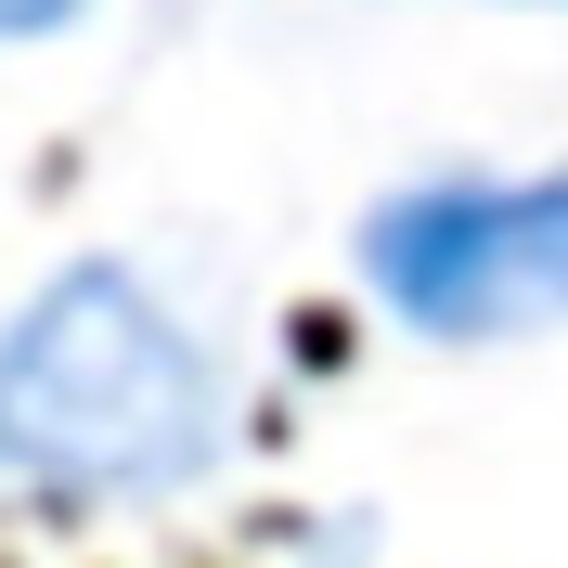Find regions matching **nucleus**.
Masks as SVG:
<instances>
[{
    "label": "nucleus",
    "mask_w": 568,
    "mask_h": 568,
    "mask_svg": "<svg viewBox=\"0 0 568 568\" xmlns=\"http://www.w3.org/2000/svg\"><path fill=\"white\" fill-rule=\"evenodd\" d=\"M362 284L439 349L568 323V169L530 181H414L362 220Z\"/></svg>",
    "instance_id": "nucleus-2"
},
{
    "label": "nucleus",
    "mask_w": 568,
    "mask_h": 568,
    "mask_svg": "<svg viewBox=\"0 0 568 568\" xmlns=\"http://www.w3.org/2000/svg\"><path fill=\"white\" fill-rule=\"evenodd\" d=\"M78 0H0V39H39V27H65Z\"/></svg>",
    "instance_id": "nucleus-3"
},
{
    "label": "nucleus",
    "mask_w": 568,
    "mask_h": 568,
    "mask_svg": "<svg viewBox=\"0 0 568 568\" xmlns=\"http://www.w3.org/2000/svg\"><path fill=\"white\" fill-rule=\"evenodd\" d=\"M220 453V375L155 284L78 258L0 323V465L65 504L181 491Z\"/></svg>",
    "instance_id": "nucleus-1"
}]
</instances>
